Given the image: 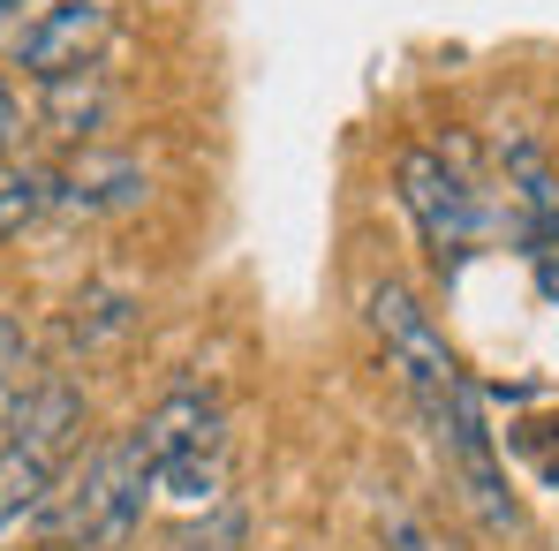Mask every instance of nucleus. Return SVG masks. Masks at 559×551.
Returning <instances> with one entry per match:
<instances>
[{"instance_id":"nucleus-1","label":"nucleus","mask_w":559,"mask_h":551,"mask_svg":"<svg viewBox=\"0 0 559 551\" xmlns=\"http://www.w3.org/2000/svg\"><path fill=\"white\" fill-rule=\"evenodd\" d=\"M364 310H371V333H378V348H385V370L401 378V393L416 400V416H424L431 439H439V431L454 423V408L476 393L462 356L447 348V333L431 325V310H424V295H416L408 279H371Z\"/></svg>"},{"instance_id":"nucleus-2","label":"nucleus","mask_w":559,"mask_h":551,"mask_svg":"<svg viewBox=\"0 0 559 551\" xmlns=\"http://www.w3.org/2000/svg\"><path fill=\"white\" fill-rule=\"evenodd\" d=\"M159 483H152V454L136 446V431L129 439H106L92 460H84V476L76 483H61V491H46V537L53 544H84V551H114L136 537V522H144V499H152Z\"/></svg>"},{"instance_id":"nucleus-3","label":"nucleus","mask_w":559,"mask_h":551,"mask_svg":"<svg viewBox=\"0 0 559 551\" xmlns=\"http://www.w3.org/2000/svg\"><path fill=\"white\" fill-rule=\"evenodd\" d=\"M393 189H401V204H408V219H416L431 265H439V273H462L468 250H476V235H484L476 175H468L447 144H401V159H393Z\"/></svg>"},{"instance_id":"nucleus-4","label":"nucleus","mask_w":559,"mask_h":551,"mask_svg":"<svg viewBox=\"0 0 559 551\" xmlns=\"http://www.w3.org/2000/svg\"><path fill=\"white\" fill-rule=\"evenodd\" d=\"M106 31H114V8H106V0H46L31 23H15L8 61H15L31 84H53V76H69V69H92Z\"/></svg>"},{"instance_id":"nucleus-5","label":"nucleus","mask_w":559,"mask_h":551,"mask_svg":"<svg viewBox=\"0 0 559 551\" xmlns=\"http://www.w3.org/2000/svg\"><path fill=\"white\" fill-rule=\"evenodd\" d=\"M152 196V175L136 152H106V144H76L53 175H46V212L61 219H121Z\"/></svg>"},{"instance_id":"nucleus-6","label":"nucleus","mask_w":559,"mask_h":551,"mask_svg":"<svg viewBox=\"0 0 559 551\" xmlns=\"http://www.w3.org/2000/svg\"><path fill=\"white\" fill-rule=\"evenodd\" d=\"M499 175H507V212H514L522 250L530 257L537 250H559V175H552V159H545V144L530 129H514L499 144Z\"/></svg>"},{"instance_id":"nucleus-7","label":"nucleus","mask_w":559,"mask_h":551,"mask_svg":"<svg viewBox=\"0 0 559 551\" xmlns=\"http://www.w3.org/2000/svg\"><path fill=\"white\" fill-rule=\"evenodd\" d=\"M136 446L152 454V476L167 468V460H189V454H219L227 446V408H219V393H204L197 378L175 385L144 423H136Z\"/></svg>"},{"instance_id":"nucleus-8","label":"nucleus","mask_w":559,"mask_h":551,"mask_svg":"<svg viewBox=\"0 0 559 551\" xmlns=\"http://www.w3.org/2000/svg\"><path fill=\"white\" fill-rule=\"evenodd\" d=\"M84 416H92L84 385H69V378H38V385L15 400V416L0 423V439L61 468V454H69V446H76V431H84Z\"/></svg>"},{"instance_id":"nucleus-9","label":"nucleus","mask_w":559,"mask_h":551,"mask_svg":"<svg viewBox=\"0 0 559 551\" xmlns=\"http://www.w3.org/2000/svg\"><path fill=\"white\" fill-rule=\"evenodd\" d=\"M114 106H121V98H114V84H106V69L92 61V69H69V76H53V84H46L38 121H46L53 136H69V144H92L98 129L114 121Z\"/></svg>"},{"instance_id":"nucleus-10","label":"nucleus","mask_w":559,"mask_h":551,"mask_svg":"<svg viewBox=\"0 0 559 551\" xmlns=\"http://www.w3.org/2000/svg\"><path fill=\"white\" fill-rule=\"evenodd\" d=\"M69 310H76V318H69V348H84V356H92V348H114V340L136 325V310H144V302H136V287L98 279V287H84V295L69 302Z\"/></svg>"},{"instance_id":"nucleus-11","label":"nucleus","mask_w":559,"mask_h":551,"mask_svg":"<svg viewBox=\"0 0 559 551\" xmlns=\"http://www.w3.org/2000/svg\"><path fill=\"white\" fill-rule=\"evenodd\" d=\"M53 476H61L53 460L23 454V446H0V537H8V529H23V522L46 506Z\"/></svg>"},{"instance_id":"nucleus-12","label":"nucleus","mask_w":559,"mask_h":551,"mask_svg":"<svg viewBox=\"0 0 559 551\" xmlns=\"http://www.w3.org/2000/svg\"><path fill=\"white\" fill-rule=\"evenodd\" d=\"M38 385V340L23 333V318L0 310V423L15 416V400Z\"/></svg>"},{"instance_id":"nucleus-13","label":"nucleus","mask_w":559,"mask_h":551,"mask_svg":"<svg viewBox=\"0 0 559 551\" xmlns=\"http://www.w3.org/2000/svg\"><path fill=\"white\" fill-rule=\"evenodd\" d=\"M38 212H46V175L38 167H0V242L15 227H31Z\"/></svg>"},{"instance_id":"nucleus-14","label":"nucleus","mask_w":559,"mask_h":551,"mask_svg":"<svg viewBox=\"0 0 559 551\" xmlns=\"http://www.w3.org/2000/svg\"><path fill=\"white\" fill-rule=\"evenodd\" d=\"M175 551H242V506H204V529H182Z\"/></svg>"},{"instance_id":"nucleus-15","label":"nucleus","mask_w":559,"mask_h":551,"mask_svg":"<svg viewBox=\"0 0 559 551\" xmlns=\"http://www.w3.org/2000/svg\"><path fill=\"white\" fill-rule=\"evenodd\" d=\"M378 529H385V551H439V537L408 506H378Z\"/></svg>"},{"instance_id":"nucleus-16","label":"nucleus","mask_w":559,"mask_h":551,"mask_svg":"<svg viewBox=\"0 0 559 551\" xmlns=\"http://www.w3.org/2000/svg\"><path fill=\"white\" fill-rule=\"evenodd\" d=\"M15 136H23V98H15V84L0 76V152H8Z\"/></svg>"},{"instance_id":"nucleus-17","label":"nucleus","mask_w":559,"mask_h":551,"mask_svg":"<svg viewBox=\"0 0 559 551\" xmlns=\"http://www.w3.org/2000/svg\"><path fill=\"white\" fill-rule=\"evenodd\" d=\"M15 15H23V0H0V23H15Z\"/></svg>"}]
</instances>
